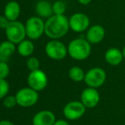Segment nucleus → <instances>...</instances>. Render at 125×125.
<instances>
[{
	"label": "nucleus",
	"mask_w": 125,
	"mask_h": 125,
	"mask_svg": "<svg viewBox=\"0 0 125 125\" xmlns=\"http://www.w3.org/2000/svg\"><path fill=\"white\" fill-rule=\"evenodd\" d=\"M69 29V19L65 15H53L45 22L44 33L51 40L62 38Z\"/></svg>",
	"instance_id": "f257e3e1"
},
{
	"label": "nucleus",
	"mask_w": 125,
	"mask_h": 125,
	"mask_svg": "<svg viewBox=\"0 0 125 125\" xmlns=\"http://www.w3.org/2000/svg\"><path fill=\"white\" fill-rule=\"evenodd\" d=\"M67 51L68 55L74 60H85L91 54V44L86 39L77 38L70 41Z\"/></svg>",
	"instance_id": "f03ea898"
},
{
	"label": "nucleus",
	"mask_w": 125,
	"mask_h": 125,
	"mask_svg": "<svg viewBox=\"0 0 125 125\" xmlns=\"http://www.w3.org/2000/svg\"><path fill=\"white\" fill-rule=\"evenodd\" d=\"M26 37L31 40H38L44 33L45 22L39 16H31L26 22Z\"/></svg>",
	"instance_id": "7ed1b4c3"
},
{
	"label": "nucleus",
	"mask_w": 125,
	"mask_h": 125,
	"mask_svg": "<svg viewBox=\"0 0 125 125\" xmlns=\"http://www.w3.org/2000/svg\"><path fill=\"white\" fill-rule=\"evenodd\" d=\"M15 98L17 105L23 108H29L36 105L39 98V94L38 91L28 87L20 89L15 94Z\"/></svg>",
	"instance_id": "20e7f679"
},
{
	"label": "nucleus",
	"mask_w": 125,
	"mask_h": 125,
	"mask_svg": "<svg viewBox=\"0 0 125 125\" xmlns=\"http://www.w3.org/2000/svg\"><path fill=\"white\" fill-rule=\"evenodd\" d=\"M105 81L106 73L105 70L100 67H94L86 72L83 82L88 87L97 89L104 85Z\"/></svg>",
	"instance_id": "39448f33"
},
{
	"label": "nucleus",
	"mask_w": 125,
	"mask_h": 125,
	"mask_svg": "<svg viewBox=\"0 0 125 125\" xmlns=\"http://www.w3.org/2000/svg\"><path fill=\"white\" fill-rule=\"evenodd\" d=\"M45 53L52 60H63L68 54L67 47L59 40H51L45 45Z\"/></svg>",
	"instance_id": "423d86ee"
},
{
	"label": "nucleus",
	"mask_w": 125,
	"mask_h": 125,
	"mask_svg": "<svg viewBox=\"0 0 125 125\" xmlns=\"http://www.w3.org/2000/svg\"><path fill=\"white\" fill-rule=\"evenodd\" d=\"M5 34L8 40L14 44H19L25 40L26 36V27L23 23L18 21L10 22L5 29Z\"/></svg>",
	"instance_id": "0eeeda50"
},
{
	"label": "nucleus",
	"mask_w": 125,
	"mask_h": 125,
	"mask_svg": "<svg viewBox=\"0 0 125 125\" xmlns=\"http://www.w3.org/2000/svg\"><path fill=\"white\" fill-rule=\"evenodd\" d=\"M86 107L81 101H70L63 108V115L69 121H75L81 118L85 114Z\"/></svg>",
	"instance_id": "6e6552de"
},
{
	"label": "nucleus",
	"mask_w": 125,
	"mask_h": 125,
	"mask_svg": "<svg viewBox=\"0 0 125 125\" xmlns=\"http://www.w3.org/2000/svg\"><path fill=\"white\" fill-rule=\"evenodd\" d=\"M27 84L28 87L39 92L43 90L48 85V76L40 69L34 71H30L27 76Z\"/></svg>",
	"instance_id": "1a4fd4ad"
},
{
	"label": "nucleus",
	"mask_w": 125,
	"mask_h": 125,
	"mask_svg": "<svg viewBox=\"0 0 125 125\" xmlns=\"http://www.w3.org/2000/svg\"><path fill=\"white\" fill-rule=\"evenodd\" d=\"M69 25L70 29L75 33H83L90 27V20L86 14L77 12L70 16Z\"/></svg>",
	"instance_id": "9d476101"
},
{
	"label": "nucleus",
	"mask_w": 125,
	"mask_h": 125,
	"mask_svg": "<svg viewBox=\"0 0 125 125\" xmlns=\"http://www.w3.org/2000/svg\"><path fill=\"white\" fill-rule=\"evenodd\" d=\"M100 99V94L96 88L88 87L83 89L80 95V101L86 108L92 109L98 105Z\"/></svg>",
	"instance_id": "9b49d317"
},
{
	"label": "nucleus",
	"mask_w": 125,
	"mask_h": 125,
	"mask_svg": "<svg viewBox=\"0 0 125 125\" xmlns=\"http://www.w3.org/2000/svg\"><path fill=\"white\" fill-rule=\"evenodd\" d=\"M105 36V30L104 27H102L100 24L90 26L86 33V40L91 45H96V44L100 43L104 40Z\"/></svg>",
	"instance_id": "f8f14e48"
},
{
	"label": "nucleus",
	"mask_w": 125,
	"mask_h": 125,
	"mask_svg": "<svg viewBox=\"0 0 125 125\" xmlns=\"http://www.w3.org/2000/svg\"><path fill=\"white\" fill-rule=\"evenodd\" d=\"M56 121L55 115L50 110L37 112L32 118V125H53Z\"/></svg>",
	"instance_id": "ddd939ff"
},
{
	"label": "nucleus",
	"mask_w": 125,
	"mask_h": 125,
	"mask_svg": "<svg viewBox=\"0 0 125 125\" xmlns=\"http://www.w3.org/2000/svg\"><path fill=\"white\" fill-rule=\"evenodd\" d=\"M124 59V54L121 50L116 47H112L106 50L105 53V60L111 66H117Z\"/></svg>",
	"instance_id": "4468645a"
},
{
	"label": "nucleus",
	"mask_w": 125,
	"mask_h": 125,
	"mask_svg": "<svg viewBox=\"0 0 125 125\" xmlns=\"http://www.w3.org/2000/svg\"><path fill=\"white\" fill-rule=\"evenodd\" d=\"M37 15L41 18H50L54 15L53 4H51L47 0H38L35 7Z\"/></svg>",
	"instance_id": "2eb2a0df"
},
{
	"label": "nucleus",
	"mask_w": 125,
	"mask_h": 125,
	"mask_svg": "<svg viewBox=\"0 0 125 125\" xmlns=\"http://www.w3.org/2000/svg\"><path fill=\"white\" fill-rule=\"evenodd\" d=\"M3 14L10 22L17 21L21 14V6L19 3H17L16 1L9 2L4 7Z\"/></svg>",
	"instance_id": "dca6fc26"
},
{
	"label": "nucleus",
	"mask_w": 125,
	"mask_h": 125,
	"mask_svg": "<svg viewBox=\"0 0 125 125\" xmlns=\"http://www.w3.org/2000/svg\"><path fill=\"white\" fill-rule=\"evenodd\" d=\"M15 51H16L15 44L12 43L10 40H6L0 43V61L6 62L7 59L11 57Z\"/></svg>",
	"instance_id": "f3484780"
},
{
	"label": "nucleus",
	"mask_w": 125,
	"mask_h": 125,
	"mask_svg": "<svg viewBox=\"0 0 125 125\" xmlns=\"http://www.w3.org/2000/svg\"><path fill=\"white\" fill-rule=\"evenodd\" d=\"M16 51L21 57H30L34 52V45L31 40H24L18 44Z\"/></svg>",
	"instance_id": "a211bd4d"
},
{
	"label": "nucleus",
	"mask_w": 125,
	"mask_h": 125,
	"mask_svg": "<svg viewBox=\"0 0 125 125\" xmlns=\"http://www.w3.org/2000/svg\"><path fill=\"white\" fill-rule=\"evenodd\" d=\"M68 75L69 78L72 81L75 82H81L84 81V77H85V72L83 71L82 68L78 66H73L68 71Z\"/></svg>",
	"instance_id": "6ab92c4d"
},
{
	"label": "nucleus",
	"mask_w": 125,
	"mask_h": 125,
	"mask_svg": "<svg viewBox=\"0 0 125 125\" xmlns=\"http://www.w3.org/2000/svg\"><path fill=\"white\" fill-rule=\"evenodd\" d=\"M66 10V4L62 0H57L53 3L54 15H64Z\"/></svg>",
	"instance_id": "aec40b11"
},
{
	"label": "nucleus",
	"mask_w": 125,
	"mask_h": 125,
	"mask_svg": "<svg viewBox=\"0 0 125 125\" xmlns=\"http://www.w3.org/2000/svg\"><path fill=\"white\" fill-rule=\"evenodd\" d=\"M10 91V85L6 79H0V99H3Z\"/></svg>",
	"instance_id": "412c9836"
},
{
	"label": "nucleus",
	"mask_w": 125,
	"mask_h": 125,
	"mask_svg": "<svg viewBox=\"0 0 125 125\" xmlns=\"http://www.w3.org/2000/svg\"><path fill=\"white\" fill-rule=\"evenodd\" d=\"M26 66L30 71H34V70L39 69L40 62L37 57H30L26 61Z\"/></svg>",
	"instance_id": "4be33fe9"
},
{
	"label": "nucleus",
	"mask_w": 125,
	"mask_h": 125,
	"mask_svg": "<svg viewBox=\"0 0 125 125\" xmlns=\"http://www.w3.org/2000/svg\"><path fill=\"white\" fill-rule=\"evenodd\" d=\"M10 66L4 61H0V79H6L10 75Z\"/></svg>",
	"instance_id": "5701e85b"
},
{
	"label": "nucleus",
	"mask_w": 125,
	"mask_h": 125,
	"mask_svg": "<svg viewBox=\"0 0 125 125\" xmlns=\"http://www.w3.org/2000/svg\"><path fill=\"white\" fill-rule=\"evenodd\" d=\"M17 105V100L16 98H15V96H6L4 98H3V105H4L6 108H14L15 105Z\"/></svg>",
	"instance_id": "b1692460"
},
{
	"label": "nucleus",
	"mask_w": 125,
	"mask_h": 125,
	"mask_svg": "<svg viewBox=\"0 0 125 125\" xmlns=\"http://www.w3.org/2000/svg\"><path fill=\"white\" fill-rule=\"evenodd\" d=\"M10 21L8 20L6 16L4 15H0V28L1 29H6L7 27L9 26L10 24Z\"/></svg>",
	"instance_id": "393cba45"
},
{
	"label": "nucleus",
	"mask_w": 125,
	"mask_h": 125,
	"mask_svg": "<svg viewBox=\"0 0 125 125\" xmlns=\"http://www.w3.org/2000/svg\"><path fill=\"white\" fill-rule=\"evenodd\" d=\"M53 125H70L69 123L66 120H63V119H60V120H56L54 124Z\"/></svg>",
	"instance_id": "a878e982"
},
{
	"label": "nucleus",
	"mask_w": 125,
	"mask_h": 125,
	"mask_svg": "<svg viewBox=\"0 0 125 125\" xmlns=\"http://www.w3.org/2000/svg\"><path fill=\"white\" fill-rule=\"evenodd\" d=\"M77 1L82 5H88L91 3L92 0H77Z\"/></svg>",
	"instance_id": "bb28decb"
},
{
	"label": "nucleus",
	"mask_w": 125,
	"mask_h": 125,
	"mask_svg": "<svg viewBox=\"0 0 125 125\" xmlns=\"http://www.w3.org/2000/svg\"><path fill=\"white\" fill-rule=\"evenodd\" d=\"M0 125H15V124L9 120H2L0 121Z\"/></svg>",
	"instance_id": "cd10ccee"
},
{
	"label": "nucleus",
	"mask_w": 125,
	"mask_h": 125,
	"mask_svg": "<svg viewBox=\"0 0 125 125\" xmlns=\"http://www.w3.org/2000/svg\"><path fill=\"white\" fill-rule=\"evenodd\" d=\"M122 52H123V54H124V59H125V45H124V48H123Z\"/></svg>",
	"instance_id": "c85d7f7f"
}]
</instances>
